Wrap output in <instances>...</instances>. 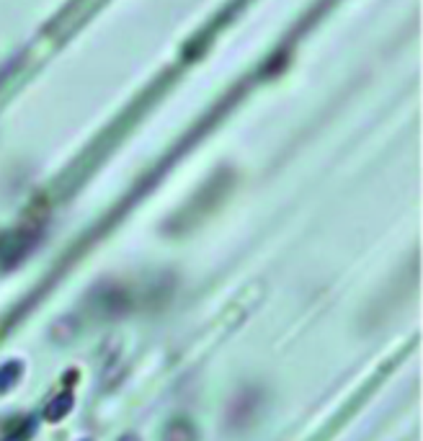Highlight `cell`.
<instances>
[{"label":"cell","mask_w":423,"mask_h":441,"mask_svg":"<svg viewBox=\"0 0 423 441\" xmlns=\"http://www.w3.org/2000/svg\"><path fill=\"white\" fill-rule=\"evenodd\" d=\"M165 441H194V429L186 420H173L165 431Z\"/></svg>","instance_id":"obj_1"}]
</instances>
